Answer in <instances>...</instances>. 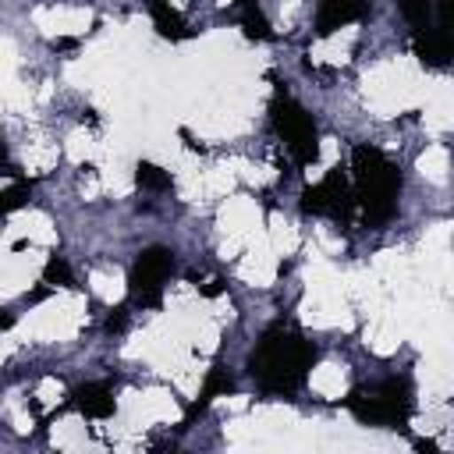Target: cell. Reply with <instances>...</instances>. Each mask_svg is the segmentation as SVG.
Instances as JSON below:
<instances>
[{"label":"cell","instance_id":"17","mask_svg":"<svg viewBox=\"0 0 454 454\" xmlns=\"http://www.w3.org/2000/svg\"><path fill=\"white\" fill-rule=\"evenodd\" d=\"M128 309H131V301H124V305H117V309H110V316H106V323H103V330H106V333H121V330L128 326Z\"/></svg>","mask_w":454,"mask_h":454},{"label":"cell","instance_id":"6","mask_svg":"<svg viewBox=\"0 0 454 454\" xmlns=\"http://www.w3.org/2000/svg\"><path fill=\"white\" fill-rule=\"evenodd\" d=\"M301 213H305V216H326V220L348 227L351 216L358 213L351 177H348L340 167L326 170V177H323L319 184H309V188L301 192Z\"/></svg>","mask_w":454,"mask_h":454},{"label":"cell","instance_id":"1","mask_svg":"<svg viewBox=\"0 0 454 454\" xmlns=\"http://www.w3.org/2000/svg\"><path fill=\"white\" fill-rule=\"evenodd\" d=\"M316 344L294 323H270L248 355V372L266 397H291L316 365Z\"/></svg>","mask_w":454,"mask_h":454},{"label":"cell","instance_id":"14","mask_svg":"<svg viewBox=\"0 0 454 454\" xmlns=\"http://www.w3.org/2000/svg\"><path fill=\"white\" fill-rule=\"evenodd\" d=\"M397 11L411 28H426L436 14V0H397Z\"/></svg>","mask_w":454,"mask_h":454},{"label":"cell","instance_id":"2","mask_svg":"<svg viewBox=\"0 0 454 454\" xmlns=\"http://www.w3.org/2000/svg\"><path fill=\"white\" fill-rule=\"evenodd\" d=\"M351 184H355L358 213L369 227H383L394 220L404 177H401V167L380 145L358 142L351 149Z\"/></svg>","mask_w":454,"mask_h":454},{"label":"cell","instance_id":"12","mask_svg":"<svg viewBox=\"0 0 454 454\" xmlns=\"http://www.w3.org/2000/svg\"><path fill=\"white\" fill-rule=\"evenodd\" d=\"M135 181H138V188H145V192H170V188H174L170 174H167L163 167L149 163V160H138V167H135Z\"/></svg>","mask_w":454,"mask_h":454},{"label":"cell","instance_id":"7","mask_svg":"<svg viewBox=\"0 0 454 454\" xmlns=\"http://www.w3.org/2000/svg\"><path fill=\"white\" fill-rule=\"evenodd\" d=\"M411 53L422 67L429 71H443L454 64V28L443 25H426L411 32Z\"/></svg>","mask_w":454,"mask_h":454},{"label":"cell","instance_id":"15","mask_svg":"<svg viewBox=\"0 0 454 454\" xmlns=\"http://www.w3.org/2000/svg\"><path fill=\"white\" fill-rule=\"evenodd\" d=\"M43 284L50 287H74V277H71V266L64 255H50L46 266H43Z\"/></svg>","mask_w":454,"mask_h":454},{"label":"cell","instance_id":"4","mask_svg":"<svg viewBox=\"0 0 454 454\" xmlns=\"http://www.w3.org/2000/svg\"><path fill=\"white\" fill-rule=\"evenodd\" d=\"M270 124L277 131V138L287 145L291 160L298 167H309L319 160V131H316V121L312 114L291 99V92L284 85H277L273 99H270Z\"/></svg>","mask_w":454,"mask_h":454},{"label":"cell","instance_id":"20","mask_svg":"<svg viewBox=\"0 0 454 454\" xmlns=\"http://www.w3.org/2000/svg\"><path fill=\"white\" fill-rule=\"evenodd\" d=\"M415 450H436V440H415Z\"/></svg>","mask_w":454,"mask_h":454},{"label":"cell","instance_id":"16","mask_svg":"<svg viewBox=\"0 0 454 454\" xmlns=\"http://www.w3.org/2000/svg\"><path fill=\"white\" fill-rule=\"evenodd\" d=\"M28 195H32V181H14V184H7V192H4V209L7 213H14V209H21L25 202H28Z\"/></svg>","mask_w":454,"mask_h":454},{"label":"cell","instance_id":"8","mask_svg":"<svg viewBox=\"0 0 454 454\" xmlns=\"http://www.w3.org/2000/svg\"><path fill=\"white\" fill-rule=\"evenodd\" d=\"M365 14H369V0H319V7H316V35L326 39L337 28L351 25V21H362Z\"/></svg>","mask_w":454,"mask_h":454},{"label":"cell","instance_id":"11","mask_svg":"<svg viewBox=\"0 0 454 454\" xmlns=\"http://www.w3.org/2000/svg\"><path fill=\"white\" fill-rule=\"evenodd\" d=\"M149 18H153V28H156L163 39H170V43H181V39L192 35V28L184 25L181 11H174L167 0H149Z\"/></svg>","mask_w":454,"mask_h":454},{"label":"cell","instance_id":"3","mask_svg":"<svg viewBox=\"0 0 454 454\" xmlns=\"http://www.w3.org/2000/svg\"><path fill=\"white\" fill-rule=\"evenodd\" d=\"M344 408L362 426L404 429L408 419H411V411H415L411 383L404 376H390V380H380V383H369V387H355V390H348Z\"/></svg>","mask_w":454,"mask_h":454},{"label":"cell","instance_id":"10","mask_svg":"<svg viewBox=\"0 0 454 454\" xmlns=\"http://www.w3.org/2000/svg\"><path fill=\"white\" fill-rule=\"evenodd\" d=\"M238 390V383H234V376L223 369V365H213V369H206V380H202V390H199V397L192 401V408H188V419H195V415H202L216 397H227V394H234Z\"/></svg>","mask_w":454,"mask_h":454},{"label":"cell","instance_id":"9","mask_svg":"<svg viewBox=\"0 0 454 454\" xmlns=\"http://www.w3.org/2000/svg\"><path fill=\"white\" fill-rule=\"evenodd\" d=\"M71 404H74L85 419H96V422H103V419H110V415L117 411L114 387H110L106 380H89V383L74 387V390H71Z\"/></svg>","mask_w":454,"mask_h":454},{"label":"cell","instance_id":"21","mask_svg":"<svg viewBox=\"0 0 454 454\" xmlns=\"http://www.w3.org/2000/svg\"><path fill=\"white\" fill-rule=\"evenodd\" d=\"M238 7H259V0H238Z\"/></svg>","mask_w":454,"mask_h":454},{"label":"cell","instance_id":"18","mask_svg":"<svg viewBox=\"0 0 454 454\" xmlns=\"http://www.w3.org/2000/svg\"><path fill=\"white\" fill-rule=\"evenodd\" d=\"M436 25L454 28V0H436Z\"/></svg>","mask_w":454,"mask_h":454},{"label":"cell","instance_id":"5","mask_svg":"<svg viewBox=\"0 0 454 454\" xmlns=\"http://www.w3.org/2000/svg\"><path fill=\"white\" fill-rule=\"evenodd\" d=\"M170 273H174V252L167 245L142 248L128 273V301L135 309H160Z\"/></svg>","mask_w":454,"mask_h":454},{"label":"cell","instance_id":"19","mask_svg":"<svg viewBox=\"0 0 454 454\" xmlns=\"http://www.w3.org/2000/svg\"><path fill=\"white\" fill-rule=\"evenodd\" d=\"M199 294H206V298L223 294V280H209V284H202V287H199Z\"/></svg>","mask_w":454,"mask_h":454},{"label":"cell","instance_id":"13","mask_svg":"<svg viewBox=\"0 0 454 454\" xmlns=\"http://www.w3.org/2000/svg\"><path fill=\"white\" fill-rule=\"evenodd\" d=\"M241 32H245L248 39H255V43H270V39L277 35L259 7H241Z\"/></svg>","mask_w":454,"mask_h":454}]
</instances>
